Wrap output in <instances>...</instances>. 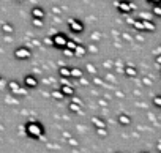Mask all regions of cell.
I'll return each instance as SVG.
<instances>
[{"instance_id": "1", "label": "cell", "mask_w": 161, "mask_h": 153, "mask_svg": "<svg viewBox=\"0 0 161 153\" xmlns=\"http://www.w3.org/2000/svg\"><path fill=\"white\" fill-rule=\"evenodd\" d=\"M51 40H52V46H54L55 49L65 51V49H66V43H68V40H69V38H68L65 33H62V32H60V33H55Z\"/></svg>"}, {"instance_id": "2", "label": "cell", "mask_w": 161, "mask_h": 153, "mask_svg": "<svg viewBox=\"0 0 161 153\" xmlns=\"http://www.w3.org/2000/svg\"><path fill=\"white\" fill-rule=\"evenodd\" d=\"M115 8H117L120 13H123V14H130L136 7H134V3L130 2V0H119V2L115 3Z\"/></svg>"}, {"instance_id": "3", "label": "cell", "mask_w": 161, "mask_h": 153, "mask_svg": "<svg viewBox=\"0 0 161 153\" xmlns=\"http://www.w3.org/2000/svg\"><path fill=\"white\" fill-rule=\"evenodd\" d=\"M68 29L74 33H82L84 32V24L79 19H69L68 21Z\"/></svg>"}, {"instance_id": "4", "label": "cell", "mask_w": 161, "mask_h": 153, "mask_svg": "<svg viewBox=\"0 0 161 153\" xmlns=\"http://www.w3.org/2000/svg\"><path fill=\"white\" fill-rule=\"evenodd\" d=\"M79 46V43L76 41V40H68V43H66V49H65V52L68 54V55H74V51H76V47Z\"/></svg>"}, {"instance_id": "5", "label": "cell", "mask_w": 161, "mask_h": 153, "mask_svg": "<svg viewBox=\"0 0 161 153\" xmlns=\"http://www.w3.org/2000/svg\"><path fill=\"white\" fill-rule=\"evenodd\" d=\"M16 57H18V58H29V57H30V51H29L27 47H19V49L16 51Z\"/></svg>"}, {"instance_id": "6", "label": "cell", "mask_w": 161, "mask_h": 153, "mask_svg": "<svg viewBox=\"0 0 161 153\" xmlns=\"http://www.w3.org/2000/svg\"><path fill=\"white\" fill-rule=\"evenodd\" d=\"M139 19V18H137ZM142 21V19H141ZM142 24H144V32H155V24L152 22V21H142Z\"/></svg>"}, {"instance_id": "7", "label": "cell", "mask_w": 161, "mask_h": 153, "mask_svg": "<svg viewBox=\"0 0 161 153\" xmlns=\"http://www.w3.org/2000/svg\"><path fill=\"white\" fill-rule=\"evenodd\" d=\"M58 73L62 78H71V68H68V66H62L58 69Z\"/></svg>"}, {"instance_id": "8", "label": "cell", "mask_w": 161, "mask_h": 153, "mask_svg": "<svg viewBox=\"0 0 161 153\" xmlns=\"http://www.w3.org/2000/svg\"><path fill=\"white\" fill-rule=\"evenodd\" d=\"M71 78H74V79L82 78V69L80 68H71Z\"/></svg>"}, {"instance_id": "9", "label": "cell", "mask_w": 161, "mask_h": 153, "mask_svg": "<svg viewBox=\"0 0 161 153\" xmlns=\"http://www.w3.org/2000/svg\"><path fill=\"white\" fill-rule=\"evenodd\" d=\"M32 14H33V18H36V19H43V18H44V11H43L41 8H33Z\"/></svg>"}, {"instance_id": "10", "label": "cell", "mask_w": 161, "mask_h": 153, "mask_svg": "<svg viewBox=\"0 0 161 153\" xmlns=\"http://www.w3.org/2000/svg\"><path fill=\"white\" fill-rule=\"evenodd\" d=\"M84 54H86V47H84L82 44H79V46L76 47V51H74V55H76V57H82Z\"/></svg>"}, {"instance_id": "11", "label": "cell", "mask_w": 161, "mask_h": 153, "mask_svg": "<svg viewBox=\"0 0 161 153\" xmlns=\"http://www.w3.org/2000/svg\"><path fill=\"white\" fill-rule=\"evenodd\" d=\"M25 84L29 87H35L36 85V79L33 78V76H27V78H25Z\"/></svg>"}, {"instance_id": "12", "label": "cell", "mask_w": 161, "mask_h": 153, "mask_svg": "<svg viewBox=\"0 0 161 153\" xmlns=\"http://www.w3.org/2000/svg\"><path fill=\"white\" fill-rule=\"evenodd\" d=\"M125 73H126V76H134L137 71H136V68H133L131 65H126V68H125Z\"/></svg>"}, {"instance_id": "13", "label": "cell", "mask_w": 161, "mask_h": 153, "mask_svg": "<svg viewBox=\"0 0 161 153\" xmlns=\"http://www.w3.org/2000/svg\"><path fill=\"white\" fill-rule=\"evenodd\" d=\"M62 93H63V95H73L74 90H73V87H69V85H63V87H62Z\"/></svg>"}, {"instance_id": "14", "label": "cell", "mask_w": 161, "mask_h": 153, "mask_svg": "<svg viewBox=\"0 0 161 153\" xmlns=\"http://www.w3.org/2000/svg\"><path fill=\"white\" fill-rule=\"evenodd\" d=\"M152 14H155V16H158V18H161V7H159V5H153V10H152Z\"/></svg>"}, {"instance_id": "15", "label": "cell", "mask_w": 161, "mask_h": 153, "mask_svg": "<svg viewBox=\"0 0 161 153\" xmlns=\"http://www.w3.org/2000/svg\"><path fill=\"white\" fill-rule=\"evenodd\" d=\"M152 18H153L152 13H150V14H148V13H142V14L139 16V19H142V21H152Z\"/></svg>"}, {"instance_id": "16", "label": "cell", "mask_w": 161, "mask_h": 153, "mask_svg": "<svg viewBox=\"0 0 161 153\" xmlns=\"http://www.w3.org/2000/svg\"><path fill=\"white\" fill-rule=\"evenodd\" d=\"M33 25L41 27V25H43V19H36V18H33Z\"/></svg>"}, {"instance_id": "17", "label": "cell", "mask_w": 161, "mask_h": 153, "mask_svg": "<svg viewBox=\"0 0 161 153\" xmlns=\"http://www.w3.org/2000/svg\"><path fill=\"white\" fill-rule=\"evenodd\" d=\"M147 2L152 5H161V0H147Z\"/></svg>"}, {"instance_id": "18", "label": "cell", "mask_w": 161, "mask_h": 153, "mask_svg": "<svg viewBox=\"0 0 161 153\" xmlns=\"http://www.w3.org/2000/svg\"><path fill=\"white\" fill-rule=\"evenodd\" d=\"M153 101H155V104H156V106H161V96H156Z\"/></svg>"}, {"instance_id": "19", "label": "cell", "mask_w": 161, "mask_h": 153, "mask_svg": "<svg viewBox=\"0 0 161 153\" xmlns=\"http://www.w3.org/2000/svg\"><path fill=\"white\" fill-rule=\"evenodd\" d=\"M156 63H159V65H161V55H158V57H156Z\"/></svg>"}]
</instances>
